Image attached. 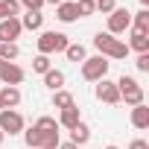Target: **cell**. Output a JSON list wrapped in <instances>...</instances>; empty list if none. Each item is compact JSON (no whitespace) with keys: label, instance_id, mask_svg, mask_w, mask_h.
Listing matches in <instances>:
<instances>
[{"label":"cell","instance_id":"ba28073f","mask_svg":"<svg viewBox=\"0 0 149 149\" xmlns=\"http://www.w3.org/2000/svg\"><path fill=\"white\" fill-rule=\"evenodd\" d=\"M24 26L18 18H3L0 21V44H15V38H21Z\"/></svg>","mask_w":149,"mask_h":149},{"label":"cell","instance_id":"4316f807","mask_svg":"<svg viewBox=\"0 0 149 149\" xmlns=\"http://www.w3.org/2000/svg\"><path fill=\"white\" fill-rule=\"evenodd\" d=\"M94 6H97V12H102V15H111V12L117 9V0H94Z\"/></svg>","mask_w":149,"mask_h":149},{"label":"cell","instance_id":"ac0fdd59","mask_svg":"<svg viewBox=\"0 0 149 149\" xmlns=\"http://www.w3.org/2000/svg\"><path fill=\"white\" fill-rule=\"evenodd\" d=\"M64 56H67V61H73V64H82V61L88 58V53H85V47H82V44H67Z\"/></svg>","mask_w":149,"mask_h":149},{"label":"cell","instance_id":"52a82bcc","mask_svg":"<svg viewBox=\"0 0 149 149\" xmlns=\"http://www.w3.org/2000/svg\"><path fill=\"white\" fill-rule=\"evenodd\" d=\"M97 100L105 102V105H117V102H120L117 82H111V79H100V82H97Z\"/></svg>","mask_w":149,"mask_h":149},{"label":"cell","instance_id":"8fae6325","mask_svg":"<svg viewBox=\"0 0 149 149\" xmlns=\"http://www.w3.org/2000/svg\"><path fill=\"white\" fill-rule=\"evenodd\" d=\"M21 105V88L3 85L0 88V108H18Z\"/></svg>","mask_w":149,"mask_h":149},{"label":"cell","instance_id":"9c48e42d","mask_svg":"<svg viewBox=\"0 0 149 149\" xmlns=\"http://www.w3.org/2000/svg\"><path fill=\"white\" fill-rule=\"evenodd\" d=\"M24 79H26V70H24V67H18L15 61H6L3 73H0V82H3V85H12V88H18Z\"/></svg>","mask_w":149,"mask_h":149},{"label":"cell","instance_id":"9a60e30c","mask_svg":"<svg viewBox=\"0 0 149 149\" xmlns=\"http://www.w3.org/2000/svg\"><path fill=\"white\" fill-rule=\"evenodd\" d=\"M129 50H137V56H140V53H149V32H137V29H132Z\"/></svg>","mask_w":149,"mask_h":149},{"label":"cell","instance_id":"5bb4252c","mask_svg":"<svg viewBox=\"0 0 149 149\" xmlns=\"http://www.w3.org/2000/svg\"><path fill=\"white\" fill-rule=\"evenodd\" d=\"M18 21H21V26L29 29V32H38V29L44 26V15H41V12H26V15H21Z\"/></svg>","mask_w":149,"mask_h":149},{"label":"cell","instance_id":"603a6c76","mask_svg":"<svg viewBox=\"0 0 149 149\" xmlns=\"http://www.w3.org/2000/svg\"><path fill=\"white\" fill-rule=\"evenodd\" d=\"M18 56H21L18 44H0V58H3V61H15Z\"/></svg>","mask_w":149,"mask_h":149},{"label":"cell","instance_id":"836d02e7","mask_svg":"<svg viewBox=\"0 0 149 149\" xmlns=\"http://www.w3.org/2000/svg\"><path fill=\"white\" fill-rule=\"evenodd\" d=\"M3 140H6V134H3V132H0V143H3Z\"/></svg>","mask_w":149,"mask_h":149},{"label":"cell","instance_id":"d6a6232c","mask_svg":"<svg viewBox=\"0 0 149 149\" xmlns=\"http://www.w3.org/2000/svg\"><path fill=\"white\" fill-rule=\"evenodd\" d=\"M140 6H143V9H149V0H140Z\"/></svg>","mask_w":149,"mask_h":149},{"label":"cell","instance_id":"cb8c5ba5","mask_svg":"<svg viewBox=\"0 0 149 149\" xmlns=\"http://www.w3.org/2000/svg\"><path fill=\"white\" fill-rule=\"evenodd\" d=\"M50 67H53V61H50V56H41V53H38V56L32 58V70H35V73H41V76H44V73H47Z\"/></svg>","mask_w":149,"mask_h":149},{"label":"cell","instance_id":"4fadbf2b","mask_svg":"<svg viewBox=\"0 0 149 149\" xmlns=\"http://www.w3.org/2000/svg\"><path fill=\"white\" fill-rule=\"evenodd\" d=\"M56 18H58L61 24H73V21L79 18V12H76V3H70V0L58 3V6H56Z\"/></svg>","mask_w":149,"mask_h":149},{"label":"cell","instance_id":"484cf974","mask_svg":"<svg viewBox=\"0 0 149 149\" xmlns=\"http://www.w3.org/2000/svg\"><path fill=\"white\" fill-rule=\"evenodd\" d=\"M76 12H79V18H91L97 12V6H94V0H76Z\"/></svg>","mask_w":149,"mask_h":149},{"label":"cell","instance_id":"e575fe53","mask_svg":"<svg viewBox=\"0 0 149 149\" xmlns=\"http://www.w3.org/2000/svg\"><path fill=\"white\" fill-rule=\"evenodd\" d=\"M105 149H120V146H105Z\"/></svg>","mask_w":149,"mask_h":149},{"label":"cell","instance_id":"5b68a950","mask_svg":"<svg viewBox=\"0 0 149 149\" xmlns=\"http://www.w3.org/2000/svg\"><path fill=\"white\" fill-rule=\"evenodd\" d=\"M24 117L15 111V108H3V111H0V132H3V134H21L24 132Z\"/></svg>","mask_w":149,"mask_h":149},{"label":"cell","instance_id":"2e32d148","mask_svg":"<svg viewBox=\"0 0 149 149\" xmlns=\"http://www.w3.org/2000/svg\"><path fill=\"white\" fill-rule=\"evenodd\" d=\"M44 85H47L50 91H61V88H64V73L56 70V67H50V70L44 73Z\"/></svg>","mask_w":149,"mask_h":149},{"label":"cell","instance_id":"30bf717a","mask_svg":"<svg viewBox=\"0 0 149 149\" xmlns=\"http://www.w3.org/2000/svg\"><path fill=\"white\" fill-rule=\"evenodd\" d=\"M56 123H58V129H67V132H70V129H76V126L82 123V114H79L76 105H70V108H64V111L58 114Z\"/></svg>","mask_w":149,"mask_h":149},{"label":"cell","instance_id":"d6986e66","mask_svg":"<svg viewBox=\"0 0 149 149\" xmlns=\"http://www.w3.org/2000/svg\"><path fill=\"white\" fill-rule=\"evenodd\" d=\"M88 140H91V129H88L85 123H79L76 129H70V143L82 146V143H88Z\"/></svg>","mask_w":149,"mask_h":149},{"label":"cell","instance_id":"277c9868","mask_svg":"<svg viewBox=\"0 0 149 149\" xmlns=\"http://www.w3.org/2000/svg\"><path fill=\"white\" fill-rule=\"evenodd\" d=\"M108 67H111V61L105 56H91V58L82 61V79L85 82H100V79L108 76Z\"/></svg>","mask_w":149,"mask_h":149},{"label":"cell","instance_id":"3957f363","mask_svg":"<svg viewBox=\"0 0 149 149\" xmlns=\"http://www.w3.org/2000/svg\"><path fill=\"white\" fill-rule=\"evenodd\" d=\"M35 44H38V53H41V56H53V53H64L70 41H67V35H64V32L50 29V32H41Z\"/></svg>","mask_w":149,"mask_h":149},{"label":"cell","instance_id":"d4e9b609","mask_svg":"<svg viewBox=\"0 0 149 149\" xmlns=\"http://www.w3.org/2000/svg\"><path fill=\"white\" fill-rule=\"evenodd\" d=\"M35 129H38V132H58V123H56V117H47V114H44V117L35 120Z\"/></svg>","mask_w":149,"mask_h":149},{"label":"cell","instance_id":"e0dca14e","mask_svg":"<svg viewBox=\"0 0 149 149\" xmlns=\"http://www.w3.org/2000/svg\"><path fill=\"white\" fill-rule=\"evenodd\" d=\"M70 105H76L73 102V94L70 91H53V108H58V111H64V108H70Z\"/></svg>","mask_w":149,"mask_h":149},{"label":"cell","instance_id":"8992f818","mask_svg":"<svg viewBox=\"0 0 149 149\" xmlns=\"http://www.w3.org/2000/svg\"><path fill=\"white\" fill-rule=\"evenodd\" d=\"M129 26H132V12L117 6V9L108 15V35H120V32H126Z\"/></svg>","mask_w":149,"mask_h":149},{"label":"cell","instance_id":"83f0119b","mask_svg":"<svg viewBox=\"0 0 149 149\" xmlns=\"http://www.w3.org/2000/svg\"><path fill=\"white\" fill-rule=\"evenodd\" d=\"M18 3H21L26 12H41V9H44V0H18Z\"/></svg>","mask_w":149,"mask_h":149},{"label":"cell","instance_id":"1f68e13d","mask_svg":"<svg viewBox=\"0 0 149 149\" xmlns=\"http://www.w3.org/2000/svg\"><path fill=\"white\" fill-rule=\"evenodd\" d=\"M44 3H53V6H58V3H64V0H44Z\"/></svg>","mask_w":149,"mask_h":149},{"label":"cell","instance_id":"44dd1931","mask_svg":"<svg viewBox=\"0 0 149 149\" xmlns=\"http://www.w3.org/2000/svg\"><path fill=\"white\" fill-rule=\"evenodd\" d=\"M24 140H26V146L29 149H41V132L32 126V129H24Z\"/></svg>","mask_w":149,"mask_h":149},{"label":"cell","instance_id":"ffe728a7","mask_svg":"<svg viewBox=\"0 0 149 149\" xmlns=\"http://www.w3.org/2000/svg\"><path fill=\"white\" fill-rule=\"evenodd\" d=\"M129 29H137V32H149V9H140L134 18H132V26Z\"/></svg>","mask_w":149,"mask_h":149},{"label":"cell","instance_id":"7c38bea8","mask_svg":"<svg viewBox=\"0 0 149 149\" xmlns=\"http://www.w3.org/2000/svg\"><path fill=\"white\" fill-rule=\"evenodd\" d=\"M132 126L140 129V132L149 129V105H146V102H140V105L132 108Z\"/></svg>","mask_w":149,"mask_h":149},{"label":"cell","instance_id":"4dcf8cb0","mask_svg":"<svg viewBox=\"0 0 149 149\" xmlns=\"http://www.w3.org/2000/svg\"><path fill=\"white\" fill-rule=\"evenodd\" d=\"M58 149H79V146H76V143H70V140H67V143H58Z\"/></svg>","mask_w":149,"mask_h":149},{"label":"cell","instance_id":"d590c367","mask_svg":"<svg viewBox=\"0 0 149 149\" xmlns=\"http://www.w3.org/2000/svg\"><path fill=\"white\" fill-rule=\"evenodd\" d=\"M0 21H3V9H0Z\"/></svg>","mask_w":149,"mask_h":149},{"label":"cell","instance_id":"6da1fadb","mask_svg":"<svg viewBox=\"0 0 149 149\" xmlns=\"http://www.w3.org/2000/svg\"><path fill=\"white\" fill-rule=\"evenodd\" d=\"M94 47L105 58H126L129 56V44L120 41V38H114V35H108V32H97L94 35Z\"/></svg>","mask_w":149,"mask_h":149},{"label":"cell","instance_id":"f1b7e54d","mask_svg":"<svg viewBox=\"0 0 149 149\" xmlns=\"http://www.w3.org/2000/svg\"><path fill=\"white\" fill-rule=\"evenodd\" d=\"M134 67H137L140 73H149V53H140L137 61H134Z\"/></svg>","mask_w":149,"mask_h":149},{"label":"cell","instance_id":"7402d4cb","mask_svg":"<svg viewBox=\"0 0 149 149\" xmlns=\"http://www.w3.org/2000/svg\"><path fill=\"white\" fill-rule=\"evenodd\" d=\"M0 9H3V18H18L21 15V3L18 0H0Z\"/></svg>","mask_w":149,"mask_h":149},{"label":"cell","instance_id":"7a4b0ae2","mask_svg":"<svg viewBox=\"0 0 149 149\" xmlns=\"http://www.w3.org/2000/svg\"><path fill=\"white\" fill-rule=\"evenodd\" d=\"M117 91H120V102H126V105H140L143 102V85L134 79V76H126V73H123V76L117 79Z\"/></svg>","mask_w":149,"mask_h":149},{"label":"cell","instance_id":"f546056e","mask_svg":"<svg viewBox=\"0 0 149 149\" xmlns=\"http://www.w3.org/2000/svg\"><path fill=\"white\" fill-rule=\"evenodd\" d=\"M129 149H149V143L137 137V140H132V143H129Z\"/></svg>","mask_w":149,"mask_h":149}]
</instances>
